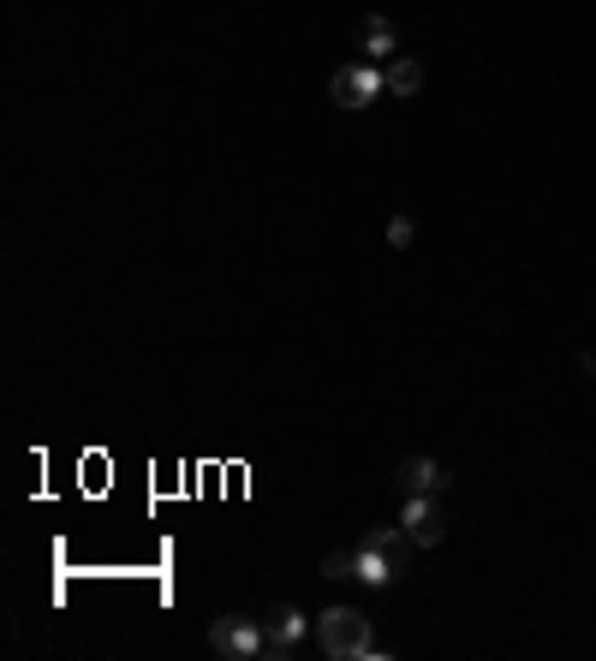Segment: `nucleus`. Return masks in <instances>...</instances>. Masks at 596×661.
Segmentation results:
<instances>
[{
  "mask_svg": "<svg viewBox=\"0 0 596 661\" xmlns=\"http://www.w3.org/2000/svg\"><path fill=\"white\" fill-rule=\"evenodd\" d=\"M358 48H365L370 61H388V54L400 48V31H394V19H382V12H370V19H358Z\"/></svg>",
  "mask_w": 596,
  "mask_h": 661,
  "instance_id": "nucleus-8",
  "label": "nucleus"
},
{
  "mask_svg": "<svg viewBox=\"0 0 596 661\" xmlns=\"http://www.w3.org/2000/svg\"><path fill=\"white\" fill-rule=\"evenodd\" d=\"M323 578H358V549H353V554H328V561H323Z\"/></svg>",
  "mask_w": 596,
  "mask_h": 661,
  "instance_id": "nucleus-10",
  "label": "nucleus"
},
{
  "mask_svg": "<svg viewBox=\"0 0 596 661\" xmlns=\"http://www.w3.org/2000/svg\"><path fill=\"white\" fill-rule=\"evenodd\" d=\"M209 650L227 655V661H257V655H269V626L245 620V614H221V620L209 626Z\"/></svg>",
  "mask_w": 596,
  "mask_h": 661,
  "instance_id": "nucleus-3",
  "label": "nucleus"
},
{
  "mask_svg": "<svg viewBox=\"0 0 596 661\" xmlns=\"http://www.w3.org/2000/svg\"><path fill=\"white\" fill-rule=\"evenodd\" d=\"M400 531L418 542V549H435L447 537V512L435 507V495H405V512H400Z\"/></svg>",
  "mask_w": 596,
  "mask_h": 661,
  "instance_id": "nucleus-5",
  "label": "nucleus"
},
{
  "mask_svg": "<svg viewBox=\"0 0 596 661\" xmlns=\"http://www.w3.org/2000/svg\"><path fill=\"white\" fill-rule=\"evenodd\" d=\"M405 531H370L358 542V584H370V590H388V584L405 572Z\"/></svg>",
  "mask_w": 596,
  "mask_h": 661,
  "instance_id": "nucleus-2",
  "label": "nucleus"
},
{
  "mask_svg": "<svg viewBox=\"0 0 596 661\" xmlns=\"http://www.w3.org/2000/svg\"><path fill=\"white\" fill-rule=\"evenodd\" d=\"M388 90H394V96H418V90H424V66H418V61H394V66H388Z\"/></svg>",
  "mask_w": 596,
  "mask_h": 661,
  "instance_id": "nucleus-9",
  "label": "nucleus"
},
{
  "mask_svg": "<svg viewBox=\"0 0 596 661\" xmlns=\"http://www.w3.org/2000/svg\"><path fill=\"white\" fill-rule=\"evenodd\" d=\"M400 489L405 495H442L447 489V472H442V465H435V459H424V453H412V459H400Z\"/></svg>",
  "mask_w": 596,
  "mask_h": 661,
  "instance_id": "nucleus-6",
  "label": "nucleus"
},
{
  "mask_svg": "<svg viewBox=\"0 0 596 661\" xmlns=\"http://www.w3.org/2000/svg\"><path fill=\"white\" fill-rule=\"evenodd\" d=\"M388 90V72H376V61H358V66H346V72H334V84H328V96H334V108H370L376 96Z\"/></svg>",
  "mask_w": 596,
  "mask_h": 661,
  "instance_id": "nucleus-4",
  "label": "nucleus"
},
{
  "mask_svg": "<svg viewBox=\"0 0 596 661\" xmlns=\"http://www.w3.org/2000/svg\"><path fill=\"white\" fill-rule=\"evenodd\" d=\"M316 643H323L328 661H370L382 655V643H376L370 620L358 608H328L323 620H316Z\"/></svg>",
  "mask_w": 596,
  "mask_h": 661,
  "instance_id": "nucleus-1",
  "label": "nucleus"
},
{
  "mask_svg": "<svg viewBox=\"0 0 596 661\" xmlns=\"http://www.w3.org/2000/svg\"><path fill=\"white\" fill-rule=\"evenodd\" d=\"M304 631H311V620H304L299 608H274V620H269V655H299V643H304Z\"/></svg>",
  "mask_w": 596,
  "mask_h": 661,
  "instance_id": "nucleus-7",
  "label": "nucleus"
},
{
  "mask_svg": "<svg viewBox=\"0 0 596 661\" xmlns=\"http://www.w3.org/2000/svg\"><path fill=\"white\" fill-rule=\"evenodd\" d=\"M412 220H405V215H394V220H388V245H394V251H405V245H412Z\"/></svg>",
  "mask_w": 596,
  "mask_h": 661,
  "instance_id": "nucleus-11",
  "label": "nucleus"
}]
</instances>
